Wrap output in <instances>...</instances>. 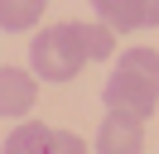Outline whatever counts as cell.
Returning <instances> with one entry per match:
<instances>
[{
    "label": "cell",
    "instance_id": "277c9868",
    "mask_svg": "<svg viewBox=\"0 0 159 154\" xmlns=\"http://www.w3.org/2000/svg\"><path fill=\"white\" fill-rule=\"evenodd\" d=\"M97 19L116 34H135V29H159V0H92Z\"/></svg>",
    "mask_w": 159,
    "mask_h": 154
},
{
    "label": "cell",
    "instance_id": "8992f818",
    "mask_svg": "<svg viewBox=\"0 0 159 154\" xmlns=\"http://www.w3.org/2000/svg\"><path fill=\"white\" fill-rule=\"evenodd\" d=\"M145 144V120H130V116H111L97 130V154H140Z\"/></svg>",
    "mask_w": 159,
    "mask_h": 154
},
{
    "label": "cell",
    "instance_id": "52a82bcc",
    "mask_svg": "<svg viewBox=\"0 0 159 154\" xmlns=\"http://www.w3.org/2000/svg\"><path fill=\"white\" fill-rule=\"evenodd\" d=\"M43 10H48V0H0V29L24 34V29H34L43 19Z\"/></svg>",
    "mask_w": 159,
    "mask_h": 154
},
{
    "label": "cell",
    "instance_id": "5b68a950",
    "mask_svg": "<svg viewBox=\"0 0 159 154\" xmlns=\"http://www.w3.org/2000/svg\"><path fill=\"white\" fill-rule=\"evenodd\" d=\"M34 101H39V77L24 67H0V116L20 120L34 111Z\"/></svg>",
    "mask_w": 159,
    "mask_h": 154
},
{
    "label": "cell",
    "instance_id": "7a4b0ae2",
    "mask_svg": "<svg viewBox=\"0 0 159 154\" xmlns=\"http://www.w3.org/2000/svg\"><path fill=\"white\" fill-rule=\"evenodd\" d=\"M87 63H92L87 19H63V24L43 29V34L29 43V72L43 77V82H72Z\"/></svg>",
    "mask_w": 159,
    "mask_h": 154
},
{
    "label": "cell",
    "instance_id": "3957f363",
    "mask_svg": "<svg viewBox=\"0 0 159 154\" xmlns=\"http://www.w3.org/2000/svg\"><path fill=\"white\" fill-rule=\"evenodd\" d=\"M0 154H87V140L72 135V130H53L43 120H24L10 130Z\"/></svg>",
    "mask_w": 159,
    "mask_h": 154
},
{
    "label": "cell",
    "instance_id": "6da1fadb",
    "mask_svg": "<svg viewBox=\"0 0 159 154\" xmlns=\"http://www.w3.org/2000/svg\"><path fill=\"white\" fill-rule=\"evenodd\" d=\"M111 116H130V120H149L159 106V48H125L116 53V72L106 77L101 92Z\"/></svg>",
    "mask_w": 159,
    "mask_h": 154
}]
</instances>
